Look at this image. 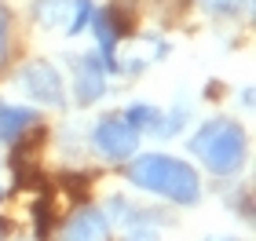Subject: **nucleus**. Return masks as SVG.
Here are the masks:
<instances>
[{
    "label": "nucleus",
    "mask_w": 256,
    "mask_h": 241,
    "mask_svg": "<svg viewBox=\"0 0 256 241\" xmlns=\"http://www.w3.org/2000/svg\"><path fill=\"white\" fill-rule=\"evenodd\" d=\"M208 15H234V11L242 7V0H198Z\"/></svg>",
    "instance_id": "nucleus-9"
},
{
    "label": "nucleus",
    "mask_w": 256,
    "mask_h": 241,
    "mask_svg": "<svg viewBox=\"0 0 256 241\" xmlns=\"http://www.w3.org/2000/svg\"><path fill=\"white\" fill-rule=\"evenodd\" d=\"M106 234H110L106 216H102L99 209H92V205H84V209H77L66 220L59 241H106Z\"/></svg>",
    "instance_id": "nucleus-6"
},
{
    "label": "nucleus",
    "mask_w": 256,
    "mask_h": 241,
    "mask_svg": "<svg viewBox=\"0 0 256 241\" xmlns=\"http://www.w3.org/2000/svg\"><path fill=\"white\" fill-rule=\"evenodd\" d=\"M128 183L139 190L161 194V198L176 201V205H194L202 198V183H198V172L180 157L168 154H143L128 165Z\"/></svg>",
    "instance_id": "nucleus-1"
},
{
    "label": "nucleus",
    "mask_w": 256,
    "mask_h": 241,
    "mask_svg": "<svg viewBox=\"0 0 256 241\" xmlns=\"http://www.w3.org/2000/svg\"><path fill=\"white\" fill-rule=\"evenodd\" d=\"M190 150L212 176H234L246 157V132L227 117H212L194 132Z\"/></svg>",
    "instance_id": "nucleus-2"
},
{
    "label": "nucleus",
    "mask_w": 256,
    "mask_h": 241,
    "mask_svg": "<svg viewBox=\"0 0 256 241\" xmlns=\"http://www.w3.org/2000/svg\"><path fill=\"white\" fill-rule=\"evenodd\" d=\"M74 91L80 106H92V102L102 99L106 91V73H102V62L92 59V55H74Z\"/></svg>",
    "instance_id": "nucleus-5"
},
{
    "label": "nucleus",
    "mask_w": 256,
    "mask_h": 241,
    "mask_svg": "<svg viewBox=\"0 0 256 241\" xmlns=\"http://www.w3.org/2000/svg\"><path fill=\"white\" fill-rule=\"evenodd\" d=\"M8 11L4 7H0V59H4V51H8Z\"/></svg>",
    "instance_id": "nucleus-10"
},
{
    "label": "nucleus",
    "mask_w": 256,
    "mask_h": 241,
    "mask_svg": "<svg viewBox=\"0 0 256 241\" xmlns=\"http://www.w3.org/2000/svg\"><path fill=\"white\" fill-rule=\"evenodd\" d=\"M92 143H96L99 157H106V161H124V157L136 154L139 132H136L124 117H102V121L96 124V132H92Z\"/></svg>",
    "instance_id": "nucleus-4"
},
{
    "label": "nucleus",
    "mask_w": 256,
    "mask_h": 241,
    "mask_svg": "<svg viewBox=\"0 0 256 241\" xmlns=\"http://www.w3.org/2000/svg\"><path fill=\"white\" fill-rule=\"evenodd\" d=\"M30 124H33V113L26 106H8V102H0V139L4 143L18 139Z\"/></svg>",
    "instance_id": "nucleus-7"
},
{
    "label": "nucleus",
    "mask_w": 256,
    "mask_h": 241,
    "mask_svg": "<svg viewBox=\"0 0 256 241\" xmlns=\"http://www.w3.org/2000/svg\"><path fill=\"white\" fill-rule=\"evenodd\" d=\"M18 84L33 102H40V106H62V77L52 62H44V59L26 62L18 70Z\"/></svg>",
    "instance_id": "nucleus-3"
},
{
    "label": "nucleus",
    "mask_w": 256,
    "mask_h": 241,
    "mask_svg": "<svg viewBox=\"0 0 256 241\" xmlns=\"http://www.w3.org/2000/svg\"><path fill=\"white\" fill-rule=\"evenodd\" d=\"M161 117H165V113H161L158 106H150V102H132V106L124 110V121L132 124L136 132H158Z\"/></svg>",
    "instance_id": "nucleus-8"
},
{
    "label": "nucleus",
    "mask_w": 256,
    "mask_h": 241,
    "mask_svg": "<svg viewBox=\"0 0 256 241\" xmlns=\"http://www.w3.org/2000/svg\"><path fill=\"white\" fill-rule=\"evenodd\" d=\"M208 241H234V238H208Z\"/></svg>",
    "instance_id": "nucleus-11"
}]
</instances>
